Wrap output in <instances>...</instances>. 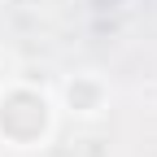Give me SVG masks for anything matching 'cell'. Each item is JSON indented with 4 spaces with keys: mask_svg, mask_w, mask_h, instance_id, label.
I'll list each match as a JSON object with an SVG mask.
<instances>
[{
    "mask_svg": "<svg viewBox=\"0 0 157 157\" xmlns=\"http://www.w3.org/2000/svg\"><path fill=\"white\" fill-rule=\"evenodd\" d=\"M0 87H5V78H0Z\"/></svg>",
    "mask_w": 157,
    "mask_h": 157,
    "instance_id": "cell-3",
    "label": "cell"
},
{
    "mask_svg": "<svg viewBox=\"0 0 157 157\" xmlns=\"http://www.w3.org/2000/svg\"><path fill=\"white\" fill-rule=\"evenodd\" d=\"M57 127V105L48 92L31 83L0 87V140L9 148H44Z\"/></svg>",
    "mask_w": 157,
    "mask_h": 157,
    "instance_id": "cell-1",
    "label": "cell"
},
{
    "mask_svg": "<svg viewBox=\"0 0 157 157\" xmlns=\"http://www.w3.org/2000/svg\"><path fill=\"white\" fill-rule=\"evenodd\" d=\"M61 96H66V109L78 113V118H96V113L109 105V87L96 74H74L70 83L61 87Z\"/></svg>",
    "mask_w": 157,
    "mask_h": 157,
    "instance_id": "cell-2",
    "label": "cell"
}]
</instances>
